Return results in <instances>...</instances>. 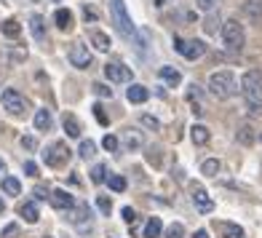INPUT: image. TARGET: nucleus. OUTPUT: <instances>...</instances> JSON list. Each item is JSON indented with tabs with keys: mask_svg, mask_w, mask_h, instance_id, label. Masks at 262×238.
Segmentation results:
<instances>
[{
	"mask_svg": "<svg viewBox=\"0 0 262 238\" xmlns=\"http://www.w3.org/2000/svg\"><path fill=\"white\" fill-rule=\"evenodd\" d=\"M139 121H142V126H147V128H161L158 118H152V115H142Z\"/></svg>",
	"mask_w": 262,
	"mask_h": 238,
	"instance_id": "39",
	"label": "nucleus"
},
{
	"mask_svg": "<svg viewBox=\"0 0 262 238\" xmlns=\"http://www.w3.org/2000/svg\"><path fill=\"white\" fill-rule=\"evenodd\" d=\"M217 25H220V21H217V19H214V16H211V19L206 21V25H204V30H206V32L211 35V32H217Z\"/></svg>",
	"mask_w": 262,
	"mask_h": 238,
	"instance_id": "44",
	"label": "nucleus"
},
{
	"mask_svg": "<svg viewBox=\"0 0 262 238\" xmlns=\"http://www.w3.org/2000/svg\"><path fill=\"white\" fill-rule=\"evenodd\" d=\"M107 182H110V190H115V193H123V190H126V180H123V177H118V174H113Z\"/></svg>",
	"mask_w": 262,
	"mask_h": 238,
	"instance_id": "32",
	"label": "nucleus"
},
{
	"mask_svg": "<svg viewBox=\"0 0 262 238\" xmlns=\"http://www.w3.org/2000/svg\"><path fill=\"white\" fill-rule=\"evenodd\" d=\"M238 91V83H235V75L230 70H220V73H211L209 75V94L214 99H230L233 94Z\"/></svg>",
	"mask_w": 262,
	"mask_h": 238,
	"instance_id": "2",
	"label": "nucleus"
},
{
	"mask_svg": "<svg viewBox=\"0 0 262 238\" xmlns=\"http://www.w3.org/2000/svg\"><path fill=\"white\" fill-rule=\"evenodd\" d=\"M78 153H80V158H94V156H97V145H94L91 139H83Z\"/></svg>",
	"mask_w": 262,
	"mask_h": 238,
	"instance_id": "27",
	"label": "nucleus"
},
{
	"mask_svg": "<svg viewBox=\"0 0 262 238\" xmlns=\"http://www.w3.org/2000/svg\"><path fill=\"white\" fill-rule=\"evenodd\" d=\"M190 198H193V204H195V209H198L201 214H211V211H214V201L209 198V193H206L201 185L190 187Z\"/></svg>",
	"mask_w": 262,
	"mask_h": 238,
	"instance_id": "9",
	"label": "nucleus"
},
{
	"mask_svg": "<svg viewBox=\"0 0 262 238\" xmlns=\"http://www.w3.org/2000/svg\"><path fill=\"white\" fill-rule=\"evenodd\" d=\"M174 49L180 51L185 59H201V56L206 54L204 40H182V38H174Z\"/></svg>",
	"mask_w": 262,
	"mask_h": 238,
	"instance_id": "7",
	"label": "nucleus"
},
{
	"mask_svg": "<svg viewBox=\"0 0 262 238\" xmlns=\"http://www.w3.org/2000/svg\"><path fill=\"white\" fill-rule=\"evenodd\" d=\"M102 147H104V150H110V153H115V150H118V137L107 134V137L102 139Z\"/></svg>",
	"mask_w": 262,
	"mask_h": 238,
	"instance_id": "34",
	"label": "nucleus"
},
{
	"mask_svg": "<svg viewBox=\"0 0 262 238\" xmlns=\"http://www.w3.org/2000/svg\"><path fill=\"white\" fill-rule=\"evenodd\" d=\"M70 156H73V150L67 147V142H51L49 147H46L43 153V161L46 166H51V169H64V166L70 163Z\"/></svg>",
	"mask_w": 262,
	"mask_h": 238,
	"instance_id": "4",
	"label": "nucleus"
},
{
	"mask_svg": "<svg viewBox=\"0 0 262 238\" xmlns=\"http://www.w3.org/2000/svg\"><path fill=\"white\" fill-rule=\"evenodd\" d=\"M190 139H193V145H206V142L211 139V134H209V128L206 126H201V123H195L193 128H190Z\"/></svg>",
	"mask_w": 262,
	"mask_h": 238,
	"instance_id": "18",
	"label": "nucleus"
},
{
	"mask_svg": "<svg viewBox=\"0 0 262 238\" xmlns=\"http://www.w3.org/2000/svg\"><path fill=\"white\" fill-rule=\"evenodd\" d=\"M163 238H185V228L180 222H174V225H169V228H166V235Z\"/></svg>",
	"mask_w": 262,
	"mask_h": 238,
	"instance_id": "30",
	"label": "nucleus"
},
{
	"mask_svg": "<svg viewBox=\"0 0 262 238\" xmlns=\"http://www.w3.org/2000/svg\"><path fill=\"white\" fill-rule=\"evenodd\" d=\"M110 11H113V21H115L118 32H121L123 38H134V25H131V19L126 14L123 0H110Z\"/></svg>",
	"mask_w": 262,
	"mask_h": 238,
	"instance_id": "6",
	"label": "nucleus"
},
{
	"mask_svg": "<svg viewBox=\"0 0 262 238\" xmlns=\"http://www.w3.org/2000/svg\"><path fill=\"white\" fill-rule=\"evenodd\" d=\"M94 94L97 97H113V89H107L104 83H94Z\"/></svg>",
	"mask_w": 262,
	"mask_h": 238,
	"instance_id": "38",
	"label": "nucleus"
},
{
	"mask_svg": "<svg viewBox=\"0 0 262 238\" xmlns=\"http://www.w3.org/2000/svg\"><path fill=\"white\" fill-rule=\"evenodd\" d=\"M161 78L169 83V86H180V83H182L180 70H174V67H161Z\"/></svg>",
	"mask_w": 262,
	"mask_h": 238,
	"instance_id": "23",
	"label": "nucleus"
},
{
	"mask_svg": "<svg viewBox=\"0 0 262 238\" xmlns=\"http://www.w3.org/2000/svg\"><path fill=\"white\" fill-rule=\"evenodd\" d=\"M30 30H32V38L38 40V43L46 40V30H43V16L40 14H32L30 16Z\"/></svg>",
	"mask_w": 262,
	"mask_h": 238,
	"instance_id": "19",
	"label": "nucleus"
},
{
	"mask_svg": "<svg viewBox=\"0 0 262 238\" xmlns=\"http://www.w3.org/2000/svg\"><path fill=\"white\" fill-rule=\"evenodd\" d=\"M51 113L49 110H38V113H35V128H38V132H49V128H51Z\"/></svg>",
	"mask_w": 262,
	"mask_h": 238,
	"instance_id": "21",
	"label": "nucleus"
},
{
	"mask_svg": "<svg viewBox=\"0 0 262 238\" xmlns=\"http://www.w3.org/2000/svg\"><path fill=\"white\" fill-rule=\"evenodd\" d=\"M46 238H49V235H46Z\"/></svg>",
	"mask_w": 262,
	"mask_h": 238,
	"instance_id": "49",
	"label": "nucleus"
},
{
	"mask_svg": "<svg viewBox=\"0 0 262 238\" xmlns=\"http://www.w3.org/2000/svg\"><path fill=\"white\" fill-rule=\"evenodd\" d=\"M217 230H220V238H244L241 225H233V222H220Z\"/></svg>",
	"mask_w": 262,
	"mask_h": 238,
	"instance_id": "17",
	"label": "nucleus"
},
{
	"mask_svg": "<svg viewBox=\"0 0 262 238\" xmlns=\"http://www.w3.org/2000/svg\"><path fill=\"white\" fill-rule=\"evenodd\" d=\"M161 233H163V222L158 217H152L145 228V238H161Z\"/></svg>",
	"mask_w": 262,
	"mask_h": 238,
	"instance_id": "24",
	"label": "nucleus"
},
{
	"mask_svg": "<svg viewBox=\"0 0 262 238\" xmlns=\"http://www.w3.org/2000/svg\"><path fill=\"white\" fill-rule=\"evenodd\" d=\"M83 16H86V21H97V19H99V14H97L94 8H89V6L83 8Z\"/></svg>",
	"mask_w": 262,
	"mask_h": 238,
	"instance_id": "43",
	"label": "nucleus"
},
{
	"mask_svg": "<svg viewBox=\"0 0 262 238\" xmlns=\"http://www.w3.org/2000/svg\"><path fill=\"white\" fill-rule=\"evenodd\" d=\"M21 147H25V150H35V147H38V142H35V137H21Z\"/></svg>",
	"mask_w": 262,
	"mask_h": 238,
	"instance_id": "41",
	"label": "nucleus"
},
{
	"mask_svg": "<svg viewBox=\"0 0 262 238\" xmlns=\"http://www.w3.org/2000/svg\"><path fill=\"white\" fill-rule=\"evenodd\" d=\"M35 196H38L40 201H43L46 196H49V198H51V193H46V190H43V187H35Z\"/></svg>",
	"mask_w": 262,
	"mask_h": 238,
	"instance_id": "46",
	"label": "nucleus"
},
{
	"mask_svg": "<svg viewBox=\"0 0 262 238\" xmlns=\"http://www.w3.org/2000/svg\"><path fill=\"white\" fill-rule=\"evenodd\" d=\"M201 174H206V177H217L220 174V161L217 158H209L201 163Z\"/></svg>",
	"mask_w": 262,
	"mask_h": 238,
	"instance_id": "25",
	"label": "nucleus"
},
{
	"mask_svg": "<svg viewBox=\"0 0 262 238\" xmlns=\"http://www.w3.org/2000/svg\"><path fill=\"white\" fill-rule=\"evenodd\" d=\"M121 214H123V220H126L128 225H131V222H134V220H137V211H134V209H131V206H126V209H123Z\"/></svg>",
	"mask_w": 262,
	"mask_h": 238,
	"instance_id": "42",
	"label": "nucleus"
},
{
	"mask_svg": "<svg viewBox=\"0 0 262 238\" xmlns=\"http://www.w3.org/2000/svg\"><path fill=\"white\" fill-rule=\"evenodd\" d=\"M195 238H209V233H206V230H198V233H195Z\"/></svg>",
	"mask_w": 262,
	"mask_h": 238,
	"instance_id": "47",
	"label": "nucleus"
},
{
	"mask_svg": "<svg viewBox=\"0 0 262 238\" xmlns=\"http://www.w3.org/2000/svg\"><path fill=\"white\" fill-rule=\"evenodd\" d=\"M107 169H104V166L102 163H97V166H94V171H91V182H97V185H102L104 180H107Z\"/></svg>",
	"mask_w": 262,
	"mask_h": 238,
	"instance_id": "31",
	"label": "nucleus"
},
{
	"mask_svg": "<svg viewBox=\"0 0 262 238\" xmlns=\"http://www.w3.org/2000/svg\"><path fill=\"white\" fill-rule=\"evenodd\" d=\"M139 145H142V137H139V134H131V132H128V134H126V147H128V150H137Z\"/></svg>",
	"mask_w": 262,
	"mask_h": 238,
	"instance_id": "35",
	"label": "nucleus"
},
{
	"mask_svg": "<svg viewBox=\"0 0 262 238\" xmlns=\"http://www.w3.org/2000/svg\"><path fill=\"white\" fill-rule=\"evenodd\" d=\"M0 102H3V110H8L14 118H21L30 110V102L21 97L16 89H6L3 94H0Z\"/></svg>",
	"mask_w": 262,
	"mask_h": 238,
	"instance_id": "5",
	"label": "nucleus"
},
{
	"mask_svg": "<svg viewBox=\"0 0 262 238\" xmlns=\"http://www.w3.org/2000/svg\"><path fill=\"white\" fill-rule=\"evenodd\" d=\"M91 46H94V49H97V51H110V38H107V35L104 32H91Z\"/></svg>",
	"mask_w": 262,
	"mask_h": 238,
	"instance_id": "22",
	"label": "nucleus"
},
{
	"mask_svg": "<svg viewBox=\"0 0 262 238\" xmlns=\"http://www.w3.org/2000/svg\"><path fill=\"white\" fill-rule=\"evenodd\" d=\"M25 171H27L30 177H35V174H38V166H35L32 161H27V163H25Z\"/></svg>",
	"mask_w": 262,
	"mask_h": 238,
	"instance_id": "45",
	"label": "nucleus"
},
{
	"mask_svg": "<svg viewBox=\"0 0 262 238\" xmlns=\"http://www.w3.org/2000/svg\"><path fill=\"white\" fill-rule=\"evenodd\" d=\"M104 75H107L110 83H128L131 80V67H123L121 62H107Z\"/></svg>",
	"mask_w": 262,
	"mask_h": 238,
	"instance_id": "10",
	"label": "nucleus"
},
{
	"mask_svg": "<svg viewBox=\"0 0 262 238\" xmlns=\"http://www.w3.org/2000/svg\"><path fill=\"white\" fill-rule=\"evenodd\" d=\"M51 206L62 209V211H70L75 206V201H73V196H70L67 190H54V193H51Z\"/></svg>",
	"mask_w": 262,
	"mask_h": 238,
	"instance_id": "12",
	"label": "nucleus"
},
{
	"mask_svg": "<svg viewBox=\"0 0 262 238\" xmlns=\"http://www.w3.org/2000/svg\"><path fill=\"white\" fill-rule=\"evenodd\" d=\"M19 214H21V217H25V220H27L30 225H35V222L40 220V214H38V206H35L32 201H27V204H21V206H19Z\"/></svg>",
	"mask_w": 262,
	"mask_h": 238,
	"instance_id": "20",
	"label": "nucleus"
},
{
	"mask_svg": "<svg viewBox=\"0 0 262 238\" xmlns=\"http://www.w3.org/2000/svg\"><path fill=\"white\" fill-rule=\"evenodd\" d=\"M91 110H94V115H97V121H99L102 126H107V123H110V121H107V115H104V107H102V104H94Z\"/></svg>",
	"mask_w": 262,
	"mask_h": 238,
	"instance_id": "37",
	"label": "nucleus"
},
{
	"mask_svg": "<svg viewBox=\"0 0 262 238\" xmlns=\"http://www.w3.org/2000/svg\"><path fill=\"white\" fill-rule=\"evenodd\" d=\"M238 142H241V145H252V142H254L252 126H241V128H238Z\"/></svg>",
	"mask_w": 262,
	"mask_h": 238,
	"instance_id": "29",
	"label": "nucleus"
},
{
	"mask_svg": "<svg viewBox=\"0 0 262 238\" xmlns=\"http://www.w3.org/2000/svg\"><path fill=\"white\" fill-rule=\"evenodd\" d=\"M62 128L67 132V137H73V139L80 137V121H78L73 113H64V118H62Z\"/></svg>",
	"mask_w": 262,
	"mask_h": 238,
	"instance_id": "15",
	"label": "nucleus"
},
{
	"mask_svg": "<svg viewBox=\"0 0 262 238\" xmlns=\"http://www.w3.org/2000/svg\"><path fill=\"white\" fill-rule=\"evenodd\" d=\"M3 32L8 35V38H19V32H21L19 21H16V19H8V21H3Z\"/></svg>",
	"mask_w": 262,
	"mask_h": 238,
	"instance_id": "28",
	"label": "nucleus"
},
{
	"mask_svg": "<svg viewBox=\"0 0 262 238\" xmlns=\"http://www.w3.org/2000/svg\"><path fill=\"white\" fill-rule=\"evenodd\" d=\"M3 209H6V206H3V198H0V214H3Z\"/></svg>",
	"mask_w": 262,
	"mask_h": 238,
	"instance_id": "48",
	"label": "nucleus"
},
{
	"mask_svg": "<svg viewBox=\"0 0 262 238\" xmlns=\"http://www.w3.org/2000/svg\"><path fill=\"white\" fill-rule=\"evenodd\" d=\"M222 43L230 54H241L244 51V43H246V32L244 25L238 19H228L222 25Z\"/></svg>",
	"mask_w": 262,
	"mask_h": 238,
	"instance_id": "3",
	"label": "nucleus"
},
{
	"mask_svg": "<svg viewBox=\"0 0 262 238\" xmlns=\"http://www.w3.org/2000/svg\"><path fill=\"white\" fill-rule=\"evenodd\" d=\"M70 64L78 67V70H89L91 67L89 46H83V43H73V46H70Z\"/></svg>",
	"mask_w": 262,
	"mask_h": 238,
	"instance_id": "8",
	"label": "nucleus"
},
{
	"mask_svg": "<svg viewBox=\"0 0 262 238\" xmlns=\"http://www.w3.org/2000/svg\"><path fill=\"white\" fill-rule=\"evenodd\" d=\"M54 21H56V27H59V30H73V25H75L73 11H67V8H56Z\"/></svg>",
	"mask_w": 262,
	"mask_h": 238,
	"instance_id": "16",
	"label": "nucleus"
},
{
	"mask_svg": "<svg viewBox=\"0 0 262 238\" xmlns=\"http://www.w3.org/2000/svg\"><path fill=\"white\" fill-rule=\"evenodd\" d=\"M147 97H150V91H147L145 86H139V83H131V89L126 91V99H128L131 104H142V102H147Z\"/></svg>",
	"mask_w": 262,
	"mask_h": 238,
	"instance_id": "14",
	"label": "nucleus"
},
{
	"mask_svg": "<svg viewBox=\"0 0 262 238\" xmlns=\"http://www.w3.org/2000/svg\"><path fill=\"white\" fill-rule=\"evenodd\" d=\"M86 217L91 220V209H89L86 204H78V206H75L73 211L67 214V220L73 222L78 230H91V222H86Z\"/></svg>",
	"mask_w": 262,
	"mask_h": 238,
	"instance_id": "11",
	"label": "nucleus"
},
{
	"mask_svg": "<svg viewBox=\"0 0 262 238\" xmlns=\"http://www.w3.org/2000/svg\"><path fill=\"white\" fill-rule=\"evenodd\" d=\"M220 0H195V6L201 8V11H214V6H217Z\"/></svg>",
	"mask_w": 262,
	"mask_h": 238,
	"instance_id": "40",
	"label": "nucleus"
},
{
	"mask_svg": "<svg viewBox=\"0 0 262 238\" xmlns=\"http://www.w3.org/2000/svg\"><path fill=\"white\" fill-rule=\"evenodd\" d=\"M19 235V225L16 222H11V225H6L3 230H0V238H16Z\"/></svg>",
	"mask_w": 262,
	"mask_h": 238,
	"instance_id": "33",
	"label": "nucleus"
},
{
	"mask_svg": "<svg viewBox=\"0 0 262 238\" xmlns=\"http://www.w3.org/2000/svg\"><path fill=\"white\" fill-rule=\"evenodd\" d=\"M3 190H6L8 196H19L21 193V185H19L16 177H6V180H3Z\"/></svg>",
	"mask_w": 262,
	"mask_h": 238,
	"instance_id": "26",
	"label": "nucleus"
},
{
	"mask_svg": "<svg viewBox=\"0 0 262 238\" xmlns=\"http://www.w3.org/2000/svg\"><path fill=\"white\" fill-rule=\"evenodd\" d=\"M241 94L249 113H262V70H246L241 78Z\"/></svg>",
	"mask_w": 262,
	"mask_h": 238,
	"instance_id": "1",
	"label": "nucleus"
},
{
	"mask_svg": "<svg viewBox=\"0 0 262 238\" xmlns=\"http://www.w3.org/2000/svg\"><path fill=\"white\" fill-rule=\"evenodd\" d=\"M97 206H99V211H102V214H110V209H113V201L107 198V196H99V198H97Z\"/></svg>",
	"mask_w": 262,
	"mask_h": 238,
	"instance_id": "36",
	"label": "nucleus"
},
{
	"mask_svg": "<svg viewBox=\"0 0 262 238\" xmlns=\"http://www.w3.org/2000/svg\"><path fill=\"white\" fill-rule=\"evenodd\" d=\"M244 16H249L254 25H262V0H246L244 3Z\"/></svg>",
	"mask_w": 262,
	"mask_h": 238,
	"instance_id": "13",
	"label": "nucleus"
}]
</instances>
